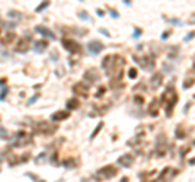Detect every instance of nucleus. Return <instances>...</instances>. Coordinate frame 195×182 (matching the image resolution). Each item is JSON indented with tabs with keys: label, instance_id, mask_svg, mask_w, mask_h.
I'll return each mask as SVG.
<instances>
[{
	"label": "nucleus",
	"instance_id": "nucleus-16",
	"mask_svg": "<svg viewBox=\"0 0 195 182\" xmlns=\"http://www.w3.org/2000/svg\"><path fill=\"white\" fill-rule=\"evenodd\" d=\"M161 78H163V73H154V75L151 77V88L153 89H156L159 85H161Z\"/></svg>",
	"mask_w": 195,
	"mask_h": 182
},
{
	"label": "nucleus",
	"instance_id": "nucleus-1",
	"mask_svg": "<svg viewBox=\"0 0 195 182\" xmlns=\"http://www.w3.org/2000/svg\"><path fill=\"white\" fill-rule=\"evenodd\" d=\"M124 65H125V60H124V57H120V55H107L106 59L102 60V68H104L107 72V75L114 80H120Z\"/></svg>",
	"mask_w": 195,
	"mask_h": 182
},
{
	"label": "nucleus",
	"instance_id": "nucleus-24",
	"mask_svg": "<svg viewBox=\"0 0 195 182\" xmlns=\"http://www.w3.org/2000/svg\"><path fill=\"white\" fill-rule=\"evenodd\" d=\"M193 38H195V31H192V33H189V34H187V36L184 38V41H187V42H189V41H190V39H193Z\"/></svg>",
	"mask_w": 195,
	"mask_h": 182
},
{
	"label": "nucleus",
	"instance_id": "nucleus-4",
	"mask_svg": "<svg viewBox=\"0 0 195 182\" xmlns=\"http://www.w3.org/2000/svg\"><path fill=\"white\" fill-rule=\"evenodd\" d=\"M117 174V169H116V166H104V168H101L99 171L96 172V177H99V179H111V177H114V176Z\"/></svg>",
	"mask_w": 195,
	"mask_h": 182
},
{
	"label": "nucleus",
	"instance_id": "nucleus-8",
	"mask_svg": "<svg viewBox=\"0 0 195 182\" xmlns=\"http://www.w3.org/2000/svg\"><path fill=\"white\" fill-rule=\"evenodd\" d=\"M72 91H73V93H77L78 96H86V94H88V86H86L83 81H80V83H75V85H73Z\"/></svg>",
	"mask_w": 195,
	"mask_h": 182
},
{
	"label": "nucleus",
	"instance_id": "nucleus-9",
	"mask_svg": "<svg viewBox=\"0 0 195 182\" xmlns=\"http://www.w3.org/2000/svg\"><path fill=\"white\" fill-rule=\"evenodd\" d=\"M30 47H31V41H30L28 38H23V39H20L18 46H16V50H18V52H21V54H25V52H28V50H30Z\"/></svg>",
	"mask_w": 195,
	"mask_h": 182
},
{
	"label": "nucleus",
	"instance_id": "nucleus-31",
	"mask_svg": "<svg viewBox=\"0 0 195 182\" xmlns=\"http://www.w3.org/2000/svg\"><path fill=\"white\" fill-rule=\"evenodd\" d=\"M102 94H104V88H99V93H96V98H99Z\"/></svg>",
	"mask_w": 195,
	"mask_h": 182
},
{
	"label": "nucleus",
	"instance_id": "nucleus-6",
	"mask_svg": "<svg viewBox=\"0 0 195 182\" xmlns=\"http://www.w3.org/2000/svg\"><path fill=\"white\" fill-rule=\"evenodd\" d=\"M86 49H88V52L91 55H96V54H99L102 49H104V44L99 42V41H90L86 44Z\"/></svg>",
	"mask_w": 195,
	"mask_h": 182
},
{
	"label": "nucleus",
	"instance_id": "nucleus-34",
	"mask_svg": "<svg viewBox=\"0 0 195 182\" xmlns=\"http://www.w3.org/2000/svg\"><path fill=\"white\" fill-rule=\"evenodd\" d=\"M169 36V31H166L164 34H161V39H166V38H168Z\"/></svg>",
	"mask_w": 195,
	"mask_h": 182
},
{
	"label": "nucleus",
	"instance_id": "nucleus-30",
	"mask_svg": "<svg viewBox=\"0 0 195 182\" xmlns=\"http://www.w3.org/2000/svg\"><path fill=\"white\" fill-rule=\"evenodd\" d=\"M111 15H112V18H119V13L116 10H111Z\"/></svg>",
	"mask_w": 195,
	"mask_h": 182
},
{
	"label": "nucleus",
	"instance_id": "nucleus-22",
	"mask_svg": "<svg viewBox=\"0 0 195 182\" xmlns=\"http://www.w3.org/2000/svg\"><path fill=\"white\" fill-rule=\"evenodd\" d=\"M47 7H49V2H42V3H41V5H39V7L36 8V11L39 13V11H42L44 8H47Z\"/></svg>",
	"mask_w": 195,
	"mask_h": 182
},
{
	"label": "nucleus",
	"instance_id": "nucleus-28",
	"mask_svg": "<svg viewBox=\"0 0 195 182\" xmlns=\"http://www.w3.org/2000/svg\"><path fill=\"white\" fill-rule=\"evenodd\" d=\"M28 177H31L33 180H36V182H44L42 179H39V177H38V176H34V174H28Z\"/></svg>",
	"mask_w": 195,
	"mask_h": 182
},
{
	"label": "nucleus",
	"instance_id": "nucleus-29",
	"mask_svg": "<svg viewBox=\"0 0 195 182\" xmlns=\"http://www.w3.org/2000/svg\"><path fill=\"white\" fill-rule=\"evenodd\" d=\"M138 36H141V31L140 30H135L133 31V38H138Z\"/></svg>",
	"mask_w": 195,
	"mask_h": 182
},
{
	"label": "nucleus",
	"instance_id": "nucleus-33",
	"mask_svg": "<svg viewBox=\"0 0 195 182\" xmlns=\"http://www.w3.org/2000/svg\"><path fill=\"white\" fill-rule=\"evenodd\" d=\"M96 13H97V16H104V11L102 10H96Z\"/></svg>",
	"mask_w": 195,
	"mask_h": 182
},
{
	"label": "nucleus",
	"instance_id": "nucleus-11",
	"mask_svg": "<svg viewBox=\"0 0 195 182\" xmlns=\"http://www.w3.org/2000/svg\"><path fill=\"white\" fill-rule=\"evenodd\" d=\"M68 116H70L68 111H59V112H54L50 119H52L54 122H59V121H65V119H68Z\"/></svg>",
	"mask_w": 195,
	"mask_h": 182
},
{
	"label": "nucleus",
	"instance_id": "nucleus-27",
	"mask_svg": "<svg viewBox=\"0 0 195 182\" xmlns=\"http://www.w3.org/2000/svg\"><path fill=\"white\" fill-rule=\"evenodd\" d=\"M129 77L130 78H135L137 77V70H135V68H130V70H129Z\"/></svg>",
	"mask_w": 195,
	"mask_h": 182
},
{
	"label": "nucleus",
	"instance_id": "nucleus-35",
	"mask_svg": "<svg viewBox=\"0 0 195 182\" xmlns=\"http://www.w3.org/2000/svg\"><path fill=\"white\" fill-rule=\"evenodd\" d=\"M120 182H129V179H127V177H124V179L120 180Z\"/></svg>",
	"mask_w": 195,
	"mask_h": 182
},
{
	"label": "nucleus",
	"instance_id": "nucleus-21",
	"mask_svg": "<svg viewBox=\"0 0 195 182\" xmlns=\"http://www.w3.org/2000/svg\"><path fill=\"white\" fill-rule=\"evenodd\" d=\"M192 85H193V78H187L185 81H184V88L187 89V88H190Z\"/></svg>",
	"mask_w": 195,
	"mask_h": 182
},
{
	"label": "nucleus",
	"instance_id": "nucleus-17",
	"mask_svg": "<svg viewBox=\"0 0 195 182\" xmlns=\"http://www.w3.org/2000/svg\"><path fill=\"white\" fill-rule=\"evenodd\" d=\"M78 106H80V101H78V99H70V101H67V107H68V109H78Z\"/></svg>",
	"mask_w": 195,
	"mask_h": 182
},
{
	"label": "nucleus",
	"instance_id": "nucleus-37",
	"mask_svg": "<svg viewBox=\"0 0 195 182\" xmlns=\"http://www.w3.org/2000/svg\"><path fill=\"white\" fill-rule=\"evenodd\" d=\"M0 31H2V30H0Z\"/></svg>",
	"mask_w": 195,
	"mask_h": 182
},
{
	"label": "nucleus",
	"instance_id": "nucleus-2",
	"mask_svg": "<svg viewBox=\"0 0 195 182\" xmlns=\"http://www.w3.org/2000/svg\"><path fill=\"white\" fill-rule=\"evenodd\" d=\"M177 99H179L177 98V93L174 91L173 85H169V86L166 88V91L163 93V96H161V101H163V104L166 106V114H168V116L173 114V107L176 106Z\"/></svg>",
	"mask_w": 195,
	"mask_h": 182
},
{
	"label": "nucleus",
	"instance_id": "nucleus-36",
	"mask_svg": "<svg viewBox=\"0 0 195 182\" xmlns=\"http://www.w3.org/2000/svg\"><path fill=\"white\" fill-rule=\"evenodd\" d=\"M193 145H195V141H193Z\"/></svg>",
	"mask_w": 195,
	"mask_h": 182
},
{
	"label": "nucleus",
	"instance_id": "nucleus-25",
	"mask_svg": "<svg viewBox=\"0 0 195 182\" xmlns=\"http://www.w3.org/2000/svg\"><path fill=\"white\" fill-rule=\"evenodd\" d=\"M38 99H39V94H34V96H33V98H31L30 101H28V106H31V104H33V102H36Z\"/></svg>",
	"mask_w": 195,
	"mask_h": 182
},
{
	"label": "nucleus",
	"instance_id": "nucleus-14",
	"mask_svg": "<svg viewBox=\"0 0 195 182\" xmlns=\"http://www.w3.org/2000/svg\"><path fill=\"white\" fill-rule=\"evenodd\" d=\"M85 78L90 80V81H96V80H99L97 70H96V68H90V70H86V72H85Z\"/></svg>",
	"mask_w": 195,
	"mask_h": 182
},
{
	"label": "nucleus",
	"instance_id": "nucleus-23",
	"mask_svg": "<svg viewBox=\"0 0 195 182\" xmlns=\"http://www.w3.org/2000/svg\"><path fill=\"white\" fill-rule=\"evenodd\" d=\"M78 16H80L82 20H86V21H90V16H88V13H86V11H80V13H78Z\"/></svg>",
	"mask_w": 195,
	"mask_h": 182
},
{
	"label": "nucleus",
	"instance_id": "nucleus-32",
	"mask_svg": "<svg viewBox=\"0 0 195 182\" xmlns=\"http://www.w3.org/2000/svg\"><path fill=\"white\" fill-rule=\"evenodd\" d=\"M5 83H7V78H0V86H3Z\"/></svg>",
	"mask_w": 195,
	"mask_h": 182
},
{
	"label": "nucleus",
	"instance_id": "nucleus-13",
	"mask_svg": "<svg viewBox=\"0 0 195 182\" xmlns=\"http://www.w3.org/2000/svg\"><path fill=\"white\" fill-rule=\"evenodd\" d=\"M36 31H38V33H41V34H42V36H46V38H49V39H50V41H54V39H55V34H54L52 31H49V30H47V28H44V26H36Z\"/></svg>",
	"mask_w": 195,
	"mask_h": 182
},
{
	"label": "nucleus",
	"instance_id": "nucleus-26",
	"mask_svg": "<svg viewBox=\"0 0 195 182\" xmlns=\"http://www.w3.org/2000/svg\"><path fill=\"white\" fill-rule=\"evenodd\" d=\"M7 93H8V89H7V88H3V89H2V93H0V101H3V99H5Z\"/></svg>",
	"mask_w": 195,
	"mask_h": 182
},
{
	"label": "nucleus",
	"instance_id": "nucleus-18",
	"mask_svg": "<svg viewBox=\"0 0 195 182\" xmlns=\"http://www.w3.org/2000/svg\"><path fill=\"white\" fill-rule=\"evenodd\" d=\"M15 38H16V34H15V33H8L7 36L3 38V41H2V42H3V44H10V42H13V41H15Z\"/></svg>",
	"mask_w": 195,
	"mask_h": 182
},
{
	"label": "nucleus",
	"instance_id": "nucleus-7",
	"mask_svg": "<svg viewBox=\"0 0 195 182\" xmlns=\"http://www.w3.org/2000/svg\"><path fill=\"white\" fill-rule=\"evenodd\" d=\"M31 135H28V133H25V132H20L18 133V140L13 143V146H25V145H28V143H31Z\"/></svg>",
	"mask_w": 195,
	"mask_h": 182
},
{
	"label": "nucleus",
	"instance_id": "nucleus-12",
	"mask_svg": "<svg viewBox=\"0 0 195 182\" xmlns=\"http://www.w3.org/2000/svg\"><path fill=\"white\" fill-rule=\"evenodd\" d=\"M46 49H47V41H44V39L42 41H36L33 44V50L38 52V54H41L42 50H46Z\"/></svg>",
	"mask_w": 195,
	"mask_h": 182
},
{
	"label": "nucleus",
	"instance_id": "nucleus-15",
	"mask_svg": "<svg viewBox=\"0 0 195 182\" xmlns=\"http://www.w3.org/2000/svg\"><path fill=\"white\" fill-rule=\"evenodd\" d=\"M176 176V171L174 169H171V168H166L163 171V174H161V182H168L171 177H174Z\"/></svg>",
	"mask_w": 195,
	"mask_h": 182
},
{
	"label": "nucleus",
	"instance_id": "nucleus-10",
	"mask_svg": "<svg viewBox=\"0 0 195 182\" xmlns=\"http://www.w3.org/2000/svg\"><path fill=\"white\" fill-rule=\"evenodd\" d=\"M133 161H135V158L132 155H124V156L119 158V164H120V166H124V168H130L132 164H133Z\"/></svg>",
	"mask_w": 195,
	"mask_h": 182
},
{
	"label": "nucleus",
	"instance_id": "nucleus-20",
	"mask_svg": "<svg viewBox=\"0 0 195 182\" xmlns=\"http://www.w3.org/2000/svg\"><path fill=\"white\" fill-rule=\"evenodd\" d=\"M102 127H104V124H102V122H99V125H97V127L94 129V132H93V135H91V140H93V138H94V136H96L97 133H99V130H101Z\"/></svg>",
	"mask_w": 195,
	"mask_h": 182
},
{
	"label": "nucleus",
	"instance_id": "nucleus-3",
	"mask_svg": "<svg viewBox=\"0 0 195 182\" xmlns=\"http://www.w3.org/2000/svg\"><path fill=\"white\" fill-rule=\"evenodd\" d=\"M62 46L68 50V52H72V54H80L83 50L82 47V44H78L77 41H73V39H62Z\"/></svg>",
	"mask_w": 195,
	"mask_h": 182
},
{
	"label": "nucleus",
	"instance_id": "nucleus-19",
	"mask_svg": "<svg viewBox=\"0 0 195 182\" xmlns=\"http://www.w3.org/2000/svg\"><path fill=\"white\" fill-rule=\"evenodd\" d=\"M77 161H73V159H67V161H64V166H67V168H75L77 166Z\"/></svg>",
	"mask_w": 195,
	"mask_h": 182
},
{
	"label": "nucleus",
	"instance_id": "nucleus-5",
	"mask_svg": "<svg viewBox=\"0 0 195 182\" xmlns=\"http://www.w3.org/2000/svg\"><path fill=\"white\" fill-rule=\"evenodd\" d=\"M36 132L50 135V133L57 132V125H54V124H49V122H39V124L36 125Z\"/></svg>",
	"mask_w": 195,
	"mask_h": 182
}]
</instances>
